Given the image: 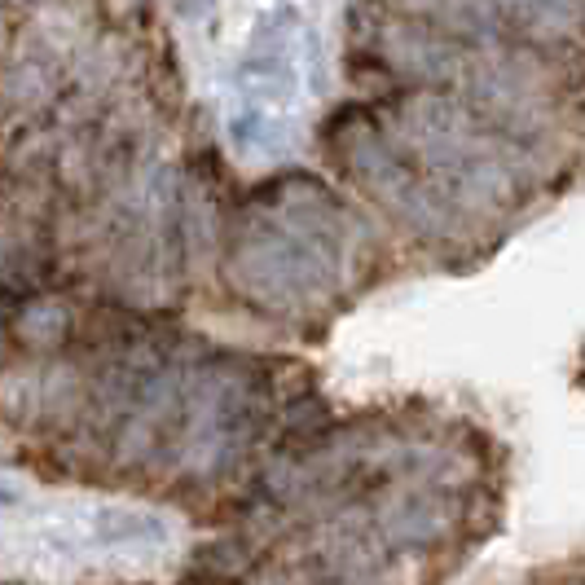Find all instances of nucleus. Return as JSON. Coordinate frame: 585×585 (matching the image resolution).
Masks as SVG:
<instances>
[{"label": "nucleus", "mask_w": 585, "mask_h": 585, "mask_svg": "<svg viewBox=\"0 0 585 585\" xmlns=\"http://www.w3.org/2000/svg\"><path fill=\"white\" fill-rule=\"evenodd\" d=\"M511 498L480 405L0 251V585H454Z\"/></svg>", "instance_id": "nucleus-1"}, {"label": "nucleus", "mask_w": 585, "mask_h": 585, "mask_svg": "<svg viewBox=\"0 0 585 585\" xmlns=\"http://www.w3.org/2000/svg\"><path fill=\"white\" fill-rule=\"evenodd\" d=\"M515 585H585V546H572L555 559H542Z\"/></svg>", "instance_id": "nucleus-2"}]
</instances>
